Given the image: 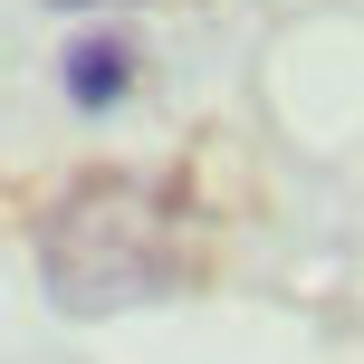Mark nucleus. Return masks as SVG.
Segmentation results:
<instances>
[{
  "label": "nucleus",
  "mask_w": 364,
  "mask_h": 364,
  "mask_svg": "<svg viewBox=\"0 0 364 364\" xmlns=\"http://www.w3.org/2000/svg\"><path fill=\"white\" fill-rule=\"evenodd\" d=\"M48 10H134V0H48Z\"/></svg>",
  "instance_id": "nucleus-3"
},
{
  "label": "nucleus",
  "mask_w": 364,
  "mask_h": 364,
  "mask_svg": "<svg viewBox=\"0 0 364 364\" xmlns=\"http://www.w3.org/2000/svg\"><path fill=\"white\" fill-rule=\"evenodd\" d=\"M38 278L68 316H115L154 307L182 288V211L164 182L134 173H87L48 201L38 220Z\"/></svg>",
  "instance_id": "nucleus-1"
},
{
  "label": "nucleus",
  "mask_w": 364,
  "mask_h": 364,
  "mask_svg": "<svg viewBox=\"0 0 364 364\" xmlns=\"http://www.w3.org/2000/svg\"><path fill=\"white\" fill-rule=\"evenodd\" d=\"M134 77H144V48H134L125 29H87V38H68V58H58V87H68L77 115H115L134 96Z\"/></svg>",
  "instance_id": "nucleus-2"
}]
</instances>
